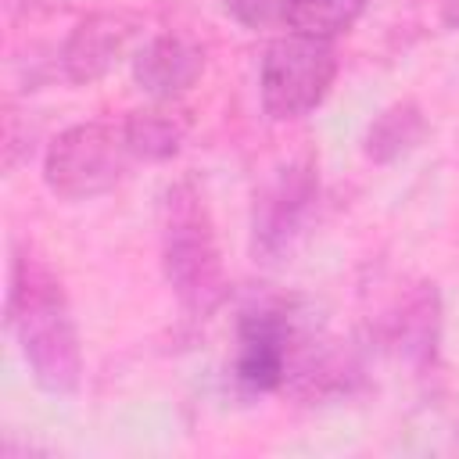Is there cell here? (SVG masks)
Returning a JSON list of instances; mask_svg holds the SVG:
<instances>
[{"instance_id":"5bb4252c","label":"cell","mask_w":459,"mask_h":459,"mask_svg":"<svg viewBox=\"0 0 459 459\" xmlns=\"http://www.w3.org/2000/svg\"><path fill=\"white\" fill-rule=\"evenodd\" d=\"M441 22L452 25V29H459V0H445L441 4Z\"/></svg>"},{"instance_id":"9c48e42d","label":"cell","mask_w":459,"mask_h":459,"mask_svg":"<svg viewBox=\"0 0 459 459\" xmlns=\"http://www.w3.org/2000/svg\"><path fill=\"white\" fill-rule=\"evenodd\" d=\"M437 333H441V301H437V290L434 287H420L412 290L394 323H391V344L409 359V362H434V351H437Z\"/></svg>"},{"instance_id":"7c38bea8","label":"cell","mask_w":459,"mask_h":459,"mask_svg":"<svg viewBox=\"0 0 459 459\" xmlns=\"http://www.w3.org/2000/svg\"><path fill=\"white\" fill-rule=\"evenodd\" d=\"M366 11V0H290L287 25L298 36L337 39L344 36Z\"/></svg>"},{"instance_id":"4fadbf2b","label":"cell","mask_w":459,"mask_h":459,"mask_svg":"<svg viewBox=\"0 0 459 459\" xmlns=\"http://www.w3.org/2000/svg\"><path fill=\"white\" fill-rule=\"evenodd\" d=\"M287 7L290 0H222V11L244 25V29H269V25H287Z\"/></svg>"},{"instance_id":"8992f818","label":"cell","mask_w":459,"mask_h":459,"mask_svg":"<svg viewBox=\"0 0 459 459\" xmlns=\"http://www.w3.org/2000/svg\"><path fill=\"white\" fill-rule=\"evenodd\" d=\"M319 194V176L308 158L287 161L255 194L251 204V255L255 262H276L290 251L305 226V215Z\"/></svg>"},{"instance_id":"52a82bcc","label":"cell","mask_w":459,"mask_h":459,"mask_svg":"<svg viewBox=\"0 0 459 459\" xmlns=\"http://www.w3.org/2000/svg\"><path fill=\"white\" fill-rule=\"evenodd\" d=\"M133 29L136 22L122 11H93L82 22H75V29L65 36L57 54L65 79L75 86H90L104 79L115 68V61L126 54Z\"/></svg>"},{"instance_id":"30bf717a","label":"cell","mask_w":459,"mask_h":459,"mask_svg":"<svg viewBox=\"0 0 459 459\" xmlns=\"http://www.w3.org/2000/svg\"><path fill=\"white\" fill-rule=\"evenodd\" d=\"M427 133V118L420 111V104L412 100H398L391 108H384L369 129H366V140H362V151L369 161L377 165H391L398 161L402 154H409Z\"/></svg>"},{"instance_id":"277c9868","label":"cell","mask_w":459,"mask_h":459,"mask_svg":"<svg viewBox=\"0 0 459 459\" xmlns=\"http://www.w3.org/2000/svg\"><path fill=\"white\" fill-rule=\"evenodd\" d=\"M129 147L122 129L115 133L104 122H79L61 129L43 158V179L50 194L65 201H90L115 190L129 165Z\"/></svg>"},{"instance_id":"6da1fadb","label":"cell","mask_w":459,"mask_h":459,"mask_svg":"<svg viewBox=\"0 0 459 459\" xmlns=\"http://www.w3.org/2000/svg\"><path fill=\"white\" fill-rule=\"evenodd\" d=\"M7 330L18 341V351L39 391L72 394L79 387L82 348L65 287L50 265L29 251H18L11 265Z\"/></svg>"},{"instance_id":"3957f363","label":"cell","mask_w":459,"mask_h":459,"mask_svg":"<svg viewBox=\"0 0 459 459\" xmlns=\"http://www.w3.org/2000/svg\"><path fill=\"white\" fill-rule=\"evenodd\" d=\"M337 79V54L330 39L312 36H280L265 47L258 93L273 122H294L312 115Z\"/></svg>"},{"instance_id":"5b68a950","label":"cell","mask_w":459,"mask_h":459,"mask_svg":"<svg viewBox=\"0 0 459 459\" xmlns=\"http://www.w3.org/2000/svg\"><path fill=\"white\" fill-rule=\"evenodd\" d=\"M298 337L301 326L287 305H262L244 312L237 323L233 380L251 394H273L287 387Z\"/></svg>"},{"instance_id":"7a4b0ae2","label":"cell","mask_w":459,"mask_h":459,"mask_svg":"<svg viewBox=\"0 0 459 459\" xmlns=\"http://www.w3.org/2000/svg\"><path fill=\"white\" fill-rule=\"evenodd\" d=\"M161 269L190 316H212L230 298L215 222L194 179L172 183L161 197Z\"/></svg>"},{"instance_id":"ba28073f","label":"cell","mask_w":459,"mask_h":459,"mask_svg":"<svg viewBox=\"0 0 459 459\" xmlns=\"http://www.w3.org/2000/svg\"><path fill=\"white\" fill-rule=\"evenodd\" d=\"M204 75V50L176 32L147 39L133 57V82L158 104H169L197 86Z\"/></svg>"},{"instance_id":"8fae6325","label":"cell","mask_w":459,"mask_h":459,"mask_svg":"<svg viewBox=\"0 0 459 459\" xmlns=\"http://www.w3.org/2000/svg\"><path fill=\"white\" fill-rule=\"evenodd\" d=\"M186 126L176 111L165 108H136L122 122V140L133 158L140 161H169L179 154Z\"/></svg>"}]
</instances>
